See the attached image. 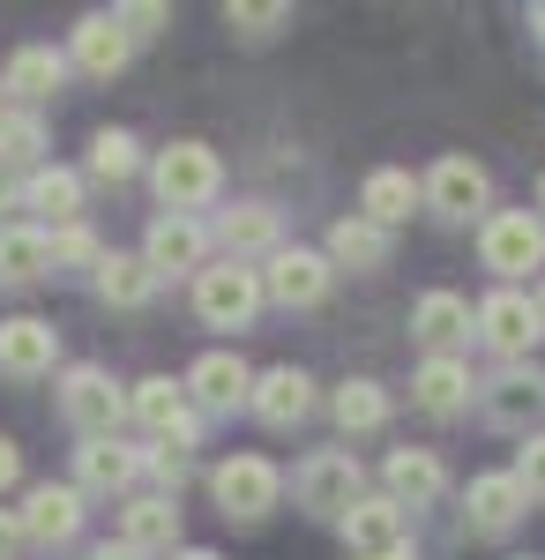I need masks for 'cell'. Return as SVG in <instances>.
Listing matches in <instances>:
<instances>
[{
	"label": "cell",
	"mask_w": 545,
	"mask_h": 560,
	"mask_svg": "<svg viewBox=\"0 0 545 560\" xmlns=\"http://www.w3.org/2000/svg\"><path fill=\"white\" fill-rule=\"evenodd\" d=\"M150 179H158V202H165L172 217H195L202 202H217V187H224V165H217L210 142H172V150H158Z\"/></svg>",
	"instance_id": "6da1fadb"
},
{
	"label": "cell",
	"mask_w": 545,
	"mask_h": 560,
	"mask_svg": "<svg viewBox=\"0 0 545 560\" xmlns=\"http://www.w3.org/2000/svg\"><path fill=\"white\" fill-rule=\"evenodd\" d=\"M359 486H367V478H359V456H351V448H314V456L292 471V501L306 509V516H336L344 523L359 501H367Z\"/></svg>",
	"instance_id": "7a4b0ae2"
},
{
	"label": "cell",
	"mask_w": 545,
	"mask_h": 560,
	"mask_svg": "<svg viewBox=\"0 0 545 560\" xmlns=\"http://www.w3.org/2000/svg\"><path fill=\"white\" fill-rule=\"evenodd\" d=\"M210 493H217V509H224L232 523H262L277 501H285V471H277L269 456H232V464L210 471Z\"/></svg>",
	"instance_id": "3957f363"
},
{
	"label": "cell",
	"mask_w": 545,
	"mask_h": 560,
	"mask_svg": "<svg viewBox=\"0 0 545 560\" xmlns=\"http://www.w3.org/2000/svg\"><path fill=\"white\" fill-rule=\"evenodd\" d=\"M262 277H254L247 261H217V269H202L195 277V314L210 322V329H247L254 314H262Z\"/></svg>",
	"instance_id": "277c9868"
},
{
	"label": "cell",
	"mask_w": 545,
	"mask_h": 560,
	"mask_svg": "<svg viewBox=\"0 0 545 560\" xmlns=\"http://www.w3.org/2000/svg\"><path fill=\"white\" fill-rule=\"evenodd\" d=\"M127 411H135L142 427L158 433L165 448H195V441H202V411L187 404V382H165V374H150V382H135Z\"/></svg>",
	"instance_id": "5b68a950"
},
{
	"label": "cell",
	"mask_w": 545,
	"mask_h": 560,
	"mask_svg": "<svg viewBox=\"0 0 545 560\" xmlns=\"http://www.w3.org/2000/svg\"><path fill=\"white\" fill-rule=\"evenodd\" d=\"M60 411H68V427H83V441H105V433L120 427L127 396L113 388L105 366H68L60 374Z\"/></svg>",
	"instance_id": "8992f818"
},
{
	"label": "cell",
	"mask_w": 545,
	"mask_h": 560,
	"mask_svg": "<svg viewBox=\"0 0 545 560\" xmlns=\"http://www.w3.org/2000/svg\"><path fill=\"white\" fill-rule=\"evenodd\" d=\"M478 255H486L494 277H523V269L545 261V224L531 210H494L486 232H478Z\"/></svg>",
	"instance_id": "52a82bcc"
},
{
	"label": "cell",
	"mask_w": 545,
	"mask_h": 560,
	"mask_svg": "<svg viewBox=\"0 0 545 560\" xmlns=\"http://www.w3.org/2000/svg\"><path fill=\"white\" fill-rule=\"evenodd\" d=\"M336 284V261L314 255V247H277L269 255V277H262V292L277 306H322Z\"/></svg>",
	"instance_id": "ba28073f"
},
{
	"label": "cell",
	"mask_w": 545,
	"mask_h": 560,
	"mask_svg": "<svg viewBox=\"0 0 545 560\" xmlns=\"http://www.w3.org/2000/svg\"><path fill=\"white\" fill-rule=\"evenodd\" d=\"M60 366V329L38 322V314H15V322H0V374L8 382H45Z\"/></svg>",
	"instance_id": "9c48e42d"
},
{
	"label": "cell",
	"mask_w": 545,
	"mask_h": 560,
	"mask_svg": "<svg viewBox=\"0 0 545 560\" xmlns=\"http://www.w3.org/2000/svg\"><path fill=\"white\" fill-rule=\"evenodd\" d=\"M187 396H195V411H247L254 404V374L240 351H210V359H195L187 366Z\"/></svg>",
	"instance_id": "30bf717a"
},
{
	"label": "cell",
	"mask_w": 545,
	"mask_h": 560,
	"mask_svg": "<svg viewBox=\"0 0 545 560\" xmlns=\"http://www.w3.org/2000/svg\"><path fill=\"white\" fill-rule=\"evenodd\" d=\"M127 52H135V38L120 31V15H83L68 38V68H83L90 83H113L127 68Z\"/></svg>",
	"instance_id": "8fae6325"
},
{
	"label": "cell",
	"mask_w": 545,
	"mask_h": 560,
	"mask_svg": "<svg viewBox=\"0 0 545 560\" xmlns=\"http://www.w3.org/2000/svg\"><path fill=\"white\" fill-rule=\"evenodd\" d=\"M486 195H494V179H486V165L478 158H441L433 173H426V202H433V217H478L486 210Z\"/></svg>",
	"instance_id": "7c38bea8"
},
{
	"label": "cell",
	"mask_w": 545,
	"mask_h": 560,
	"mask_svg": "<svg viewBox=\"0 0 545 560\" xmlns=\"http://www.w3.org/2000/svg\"><path fill=\"white\" fill-rule=\"evenodd\" d=\"M202 255H210V232H202L195 217H158L150 240H142V261L158 269V284H165V277H187V269L202 277Z\"/></svg>",
	"instance_id": "4fadbf2b"
},
{
	"label": "cell",
	"mask_w": 545,
	"mask_h": 560,
	"mask_svg": "<svg viewBox=\"0 0 545 560\" xmlns=\"http://www.w3.org/2000/svg\"><path fill=\"white\" fill-rule=\"evenodd\" d=\"M15 516H23V538L31 546H68L83 530V493L76 486H31Z\"/></svg>",
	"instance_id": "5bb4252c"
},
{
	"label": "cell",
	"mask_w": 545,
	"mask_h": 560,
	"mask_svg": "<svg viewBox=\"0 0 545 560\" xmlns=\"http://www.w3.org/2000/svg\"><path fill=\"white\" fill-rule=\"evenodd\" d=\"M523 509H531V493H523L515 471H486V478H471V493H463V516H471V530H486V538L515 530Z\"/></svg>",
	"instance_id": "9a60e30c"
},
{
	"label": "cell",
	"mask_w": 545,
	"mask_h": 560,
	"mask_svg": "<svg viewBox=\"0 0 545 560\" xmlns=\"http://www.w3.org/2000/svg\"><path fill=\"white\" fill-rule=\"evenodd\" d=\"M478 337H486L494 351H508V359H523V351L545 337L538 300H523V292H494V300L478 306Z\"/></svg>",
	"instance_id": "2e32d148"
},
{
	"label": "cell",
	"mask_w": 545,
	"mask_h": 560,
	"mask_svg": "<svg viewBox=\"0 0 545 560\" xmlns=\"http://www.w3.org/2000/svg\"><path fill=\"white\" fill-rule=\"evenodd\" d=\"M471 329H478V314H471V300H456V292H426V300L411 306V337L433 345V359H456V345H471Z\"/></svg>",
	"instance_id": "e0dca14e"
},
{
	"label": "cell",
	"mask_w": 545,
	"mask_h": 560,
	"mask_svg": "<svg viewBox=\"0 0 545 560\" xmlns=\"http://www.w3.org/2000/svg\"><path fill=\"white\" fill-rule=\"evenodd\" d=\"M142 471V448H127L120 433H105V441H83L76 448V493H127Z\"/></svg>",
	"instance_id": "ac0fdd59"
},
{
	"label": "cell",
	"mask_w": 545,
	"mask_h": 560,
	"mask_svg": "<svg viewBox=\"0 0 545 560\" xmlns=\"http://www.w3.org/2000/svg\"><path fill=\"white\" fill-rule=\"evenodd\" d=\"M381 478H389V501H396V509H433V501L449 493V471H441L433 448H396V456L381 464Z\"/></svg>",
	"instance_id": "d6986e66"
},
{
	"label": "cell",
	"mask_w": 545,
	"mask_h": 560,
	"mask_svg": "<svg viewBox=\"0 0 545 560\" xmlns=\"http://www.w3.org/2000/svg\"><path fill=\"white\" fill-rule=\"evenodd\" d=\"M262 427H299L306 411H314V382L299 374V366H269V374H254V404H247Z\"/></svg>",
	"instance_id": "ffe728a7"
},
{
	"label": "cell",
	"mask_w": 545,
	"mask_h": 560,
	"mask_svg": "<svg viewBox=\"0 0 545 560\" xmlns=\"http://www.w3.org/2000/svg\"><path fill=\"white\" fill-rule=\"evenodd\" d=\"M120 546H135V553H172L179 546V509H172L165 493H135L120 509Z\"/></svg>",
	"instance_id": "44dd1931"
},
{
	"label": "cell",
	"mask_w": 545,
	"mask_h": 560,
	"mask_svg": "<svg viewBox=\"0 0 545 560\" xmlns=\"http://www.w3.org/2000/svg\"><path fill=\"white\" fill-rule=\"evenodd\" d=\"M0 83H8V97H23V105H45L53 90L68 83V52H53V45H15V60L0 68Z\"/></svg>",
	"instance_id": "7402d4cb"
},
{
	"label": "cell",
	"mask_w": 545,
	"mask_h": 560,
	"mask_svg": "<svg viewBox=\"0 0 545 560\" xmlns=\"http://www.w3.org/2000/svg\"><path fill=\"white\" fill-rule=\"evenodd\" d=\"M23 210L53 217L60 232L83 224V173H68V165H38V173L23 179Z\"/></svg>",
	"instance_id": "603a6c76"
},
{
	"label": "cell",
	"mask_w": 545,
	"mask_h": 560,
	"mask_svg": "<svg viewBox=\"0 0 545 560\" xmlns=\"http://www.w3.org/2000/svg\"><path fill=\"white\" fill-rule=\"evenodd\" d=\"M344 546L359 560L396 553V546H404V509H396V501H359V509L344 516Z\"/></svg>",
	"instance_id": "cb8c5ba5"
},
{
	"label": "cell",
	"mask_w": 545,
	"mask_h": 560,
	"mask_svg": "<svg viewBox=\"0 0 545 560\" xmlns=\"http://www.w3.org/2000/svg\"><path fill=\"white\" fill-rule=\"evenodd\" d=\"M538 411H545V374L538 366H508L501 382L486 388V419H494V427H531Z\"/></svg>",
	"instance_id": "d4e9b609"
},
{
	"label": "cell",
	"mask_w": 545,
	"mask_h": 560,
	"mask_svg": "<svg viewBox=\"0 0 545 560\" xmlns=\"http://www.w3.org/2000/svg\"><path fill=\"white\" fill-rule=\"evenodd\" d=\"M471 366H463V359H426L419 366V382H411V404H419V411H433V419H456L463 404H471Z\"/></svg>",
	"instance_id": "484cf974"
},
{
	"label": "cell",
	"mask_w": 545,
	"mask_h": 560,
	"mask_svg": "<svg viewBox=\"0 0 545 560\" xmlns=\"http://www.w3.org/2000/svg\"><path fill=\"white\" fill-rule=\"evenodd\" d=\"M53 269V232L38 224H0V284H38Z\"/></svg>",
	"instance_id": "4316f807"
},
{
	"label": "cell",
	"mask_w": 545,
	"mask_h": 560,
	"mask_svg": "<svg viewBox=\"0 0 545 560\" xmlns=\"http://www.w3.org/2000/svg\"><path fill=\"white\" fill-rule=\"evenodd\" d=\"M426 202V187L411 173H396V165H381V173H367V187H359V210L374 217L381 232H389V224H404V217L419 210Z\"/></svg>",
	"instance_id": "83f0119b"
},
{
	"label": "cell",
	"mask_w": 545,
	"mask_h": 560,
	"mask_svg": "<svg viewBox=\"0 0 545 560\" xmlns=\"http://www.w3.org/2000/svg\"><path fill=\"white\" fill-rule=\"evenodd\" d=\"M217 240H224V255H232V261L277 255V210H269V202H240V210L217 217Z\"/></svg>",
	"instance_id": "f1b7e54d"
},
{
	"label": "cell",
	"mask_w": 545,
	"mask_h": 560,
	"mask_svg": "<svg viewBox=\"0 0 545 560\" xmlns=\"http://www.w3.org/2000/svg\"><path fill=\"white\" fill-rule=\"evenodd\" d=\"M322 255H329L336 269H381V261H389V232H381L374 217H336Z\"/></svg>",
	"instance_id": "f546056e"
},
{
	"label": "cell",
	"mask_w": 545,
	"mask_h": 560,
	"mask_svg": "<svg viewBox=\"0 0 545 560\" xmlns=\"http://www.w3.org/2000/svg\"><path fill=\"white\" fill-rule=\"evenodd\" d=\"M97 300L105 306H150L158 300V269L142 255H105L97 261Z\"/></svg>",
	"instance_id": "4dcf8cb0"
},
{
	"label": "cell",
	"mask_w": 545,
	"mask_h": 560,
	"mask_svg": "<svg viewBox=\"0 0 545 560\" xmlns=\"http://www.w3.org/2000/svg\"><path fill=\"white\" fill-rule=\"evenodd\" d=\"M329 411H336V427H344V433H381V427H389V388H381V382H344L329 396Z\"/></svg>",
	"instance_id": "1f68e13d"
},
{
	"label": "cell",
	"mask_w": 545,
	"mask_h": 560,
	"mask_svg": "<svg viewBox=\"0 0 545 560\" xmlns=\"http://www.w3.org/2000/svg\"><path fill=\"white\" fill-rule=\"evenodd\" d=\"M8 165H23V173L45 165V120L38 113H8V120H0V173H8Z\"/></svg>",
	"instance_id": "d6a6232c"
},
{
	"label": "cell",
	"mask_w": 545,
	"mask_h": 560,
	"mask_svg": "<svg viewBox=\"0 0 545 560\" xmlns=\"http://www.w3.org/2000/svg\"><path fill=\"white\" fill-rule=\"evenodd\" d=\"M135 165H142V142H135L127 128H97L90 135V173L97 179H127Z\"/></svg>",
	"instance_id": "836d02e7"
},
{
	"label": "cell",
	"mask_w": 545,
	"mask_h": 560,
	"mask_svg": "<svg viewBox=\"0 0 545 560\" xmlns=\"http://www.w3.org/2000/svg\"><path fill=\"white\" fill-rule=\"evenodd\" d=\"M285 23H292V8H277V0H269V8H247V0L224 8V31H240V38H277Z\"/></svg>",
	"instance_id": "e575fe53"
},
{
	"label": "cell",
	"mask_w": 545,
	"mask_h": 560,
	"mask_svg": "<svg viewBox=\"0 0 545 560\" xmlns=\"http://www.w3.org/2000/svg\"><path fill=\"white\" fill-rule=\"evenodd\" d=\"M83 261H90V269L105 261V255H97V240H90V224H68V232H53V269H83Z\"/></svg>",
	"instance_id": "d590c367"
},
{
	"label": "cell",
	"mask_w": 545,
	"mask_h": 560,
	"mask_svg": "<svg viewBox=\"0 0 545 560\" xmlns=\"http://www.w3.org/2000/svg\"><path fill=\"white\" fill-rule=\"evenodd\" d=\"M142 471L158 478V486H165V501H172V493L195 478V464H187V448H150V456H142Z\"/></svg>",
	"instance_id": "8d00e7d4"
},
{
	"label": "cell",
	"mask_w": 545,
	"mask_h": 560,
	"mask_svg": "<svg viewBox=\"0 0 545 560\" xmlns=\"http://www.w3.org/2000/svg\"><path fill=\"white\" fill-rule=\"evenodd\" d=\"M515 478H523V493H531V501H545V433H531V441H523Z\"/></svg>",
	"instance_id": "74e56055"
},
{
	"label": "cell",
	"mask_w": 545,
	"mask_h": 560,
	"mask_svg": "<svg viewBox=\"0 0 545 560\" xmlns=\"http://www.w3.org/2000/svg\"><path fill=\"white\" fill-rule=\"evenodd\" d=\"M158 23H165V8H150V0H142V8H120L127 38H158Z\"/></svg>",
	"instance_id": "f35d334b"
},
{
	"label": "cell",
	"mask_w": 545,
	"mask_h": 560,
	"mask_svg": "<svg viewBox=\"0 0 545 560\" xmlns=\"http://www.w3.org/2000/svg\"><path fill=\"white\" fill-rule=\"evenodd\" d=\"M23 546H31V538H23V516H15V509H0V560H15Z\"/></svg>",
	"instance_id": "ab89813d"
},
{
	"label": "cell",
	"mask_w": 545,
	"mask_h": 560,
	"mask_svg": "<svg viewBox=\"0 0 545 560\" xmlns=\"http://www.w3.org/2000/svg\"><path fill=\"white\" fill-rule=\"evenodd\" d=\"M15 478H23V448H15V441H8V433H0V493H8V486H15Z\"/></svg>",
	"instance_id": "60d3db41"
},
{
	"label": "cell",
	"mask_w": 545,
	"mask_h": 560,
	"mask_svg": "<svg viewBox=\"0 0 545 560\" xmlns=\"http://www.w3.org/2000/svg\"><path fill=\"white\" fill-rule=\"evenodd\" d=\"M0 210H23V187H15L8 173H0Z\"/></svg>",
	"instance_id": "b9f144b4"
},
{
	"label": "cell",
	"mask_w": 545,
	"mask_h": 560,
	"mask_svg": "<svg viewBox=\"0 0 545 560\" xmlns=\"http://www.w3.org/2000/svg\"><path fill=\"white\" fill-rule=\"evenodd\" d=\"M90 560H142V553H135V546H97Z\"/></svg>",
	"instance_id": "7bdbcfd3"
},
{
	"label": "cell",
	"mask_w": 545,
	"mask_h": 560,
	"mask_svg": "<svg viewBox=\"0 0 545 560\" xmlns=\"http://www.w3.org/2000/svg\"><path fill=\"white\" fill-rule=\"evenodd\" d=\"M172 560H217V553H210V546H187V553H172Z\"/></svg>",
	"instance_id": "ee69618b"
},
{
	"label": "cell",
	"mask_w": 545,
	"mask_h": 560,
	"mask_svg": "<svg viewBox=\"0 0 545 560\" xmlns=\"http://www.w3.org/2000/svg\"><path fill=\"white\" fill-rule=\"evenodd\" d=\"M531 31H538V38H545V8H538V15H531Z\"/></svg>",
	"instance_id": "f6af8a7d"
},
{
	"label": "cell",
	"mask_w": 545,
	"mask_h": 560,
	"mask_svg": "<svg viewBox=\"0 0 545 560\" xmlns=\"http://www.w3.org/2000/svg\"><path fill=\"white\" fill-rule=\"evenodd\" d=\"M381 560H411V546H396V553H381Z\"/></svg>",
	"instance_id": "bcb514c9"
},
{
	"label": "cell",
	"mask_w": 545,
	"mask_h": 560,
	"mask_svg": "<svg viewBox=\"0 0 545 560\" xmlns=\"http://www.w3.org/2000/svg\"><path fill=\"white\" fill-rule=\"evenodd\" d=\"M0 120H8V83H0Z\"/></svg>",
	"instance_id": "7dc6e473"
},
{
	"label": "cell",
	"mask_w": 545,
	"mask_h": 560,
	"mask_svg": "<svg viewBox=\"0 0 545 560\" xmlns=\"http://www.w3.org/2000/svg\"><path fill=\"white\" fill-rule=\"evenodd\" d=\"M538 322H545V284H538Z\"/></svg>",
	"instance_id": "c3c4849f"
},
{
	"label": "cell",
	"mask_w": 545,
	"mask_h": 560,
	"mask_svg": "<svg viewBox=\"0 0 545 560\" xmlns=\"http://www.w3.org/2000/svg\"><path fill=\"white\" fill-rule=\"evenodd\" d=\"M538 210H545V179H538Z\"/></svg>",
	"instance_id": "681fc988"
}]
</instances>
